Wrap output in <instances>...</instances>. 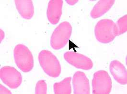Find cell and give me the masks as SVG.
Segmentation results:
<instances>
[{"label":"cell","mask_w":127,"mask_h":94,"mask_svg":"<svg viewBox=\"0 0 127 94\" xmlns=\"http://www.w3.org/2000/svg\"><path fill=\"white\" fill-rule=\"evenodd\" d=\"M38 61L43 70L52 78L59 77L61 73V66L56 57L50 51L44 50L38 55Z\"/></svg>","instance_id":"cell-1"},{"label":"cell","mask_w":127,"mask_h":94,"mask_svg":"<svg viewBox=\"0 0 127 94\" xmlns=\"http://www.w3.org/2000/svg\"><path fill=\"white\" fill-rule=\"evenodd\" d=\"M96 39L99 42L108 44L117 36L116 23L109 19H103L97 23L95 28Z\"/></svg>","instance_id":"cell-2"},{"label":"cell","mask_w":127,"mask_h":94,"mask_svg":"<svg viewBox=\"0 0 127 94\" xmlns=\"http://www.w3.org/2000/svg\"><path fill=\"white\" fill-rule=\"evenodd\" d=\"M14 57L16 64L22 72H28L33 69L34 58L26 45L22 44L17 45L14 50Z\"/></svg>","instance_id":"cell-3"},{"label":"cell","mask_w":127,"mask_h":94,"mask_svg":"<svg viewBox=\"0 0 127 94\" xmlns=\"http://www.w3.org/2000/svg\"><path fill=\"white\" fill-rule=\"evenodd\" d=\"M72 33V27L70 23H61L53 32L50 38L51 47L55 50L64 48L69 41Z\"/></svg>","instance_id":"cell-4"},{"label":"cell","mask_w":127,"mask_h":94,"mask_svg":"<svg viewBox=\"0 0 127 94\" xmlns=\"http://www.w3.org/2000/svg\"><path fill=\"white\" fill-rule=\"evenodd\" d=\"M92 86L93 94H110L112 89V80L108 72L100 70L94 73Z\"/></svg>","instance_id":"cell-5"},{"label":"cell","mask_w":127,"mask_h":94,"mask_svg":"<svg viewBox=\"0 0 127 94\" xmlns=\"http://www.w3.org/2000/svg\"><path fill=\"white\" fill-rule=\"evenodd\" d=\"M0 77L5 85L13 89L20 87L22 83L21 73L11 66H6L1 68Z\"/></svg>","instance_id":"cell-6"},{"label":"cell","mask_w":127,"mask_h":94,"mask_svg":"<svg viewBox=\"0 0 127 94\" xmlns=\"http://www.w3.org/2000/svg\"><path fill=\"white\" fill-rule=\"evenodd\" d=\"M64 56L68 63L78 69L90 70L93 67L91 59L83 54L73 51H67L64 54Z\"/></svg>","instance_id":"cell-7"},{"label":"cell","mask_w":127,"mask_h":94,"mask_svg":"<svg viewBox=\"0 0 127 94\" xmlns=\"http://www.w3.org/2000/svg\"><path fill=\"white\" fill-rule=\"evenodd\" d=\"M72 85L74 94H89V81L84 72L77 71L72 77Z\"/></svg>","instance_id":"cell-8"},{"label":"cell","mask_w":127,"mask_h":94,"mask_svg":"<svg viewBox=\"0 0 127 94\" xmlns=\"http://www.w3.org/2000/svg\"><path fill=\"white\" fill-rule=\"evenodd\" d=\"M62 0H51L48 3L47 17L49 21L52 25H56L60 21L62 15L63 5Z\"/></svg>","instance_id":"cell-9"},{"label":"cell","mask_w":127,"mask_h":94,"mask_svg":"<svg viewBox=\"0 0 127 94\" xmlns=\"http://www.w3.org/2000/svg\"><path fill=\"white\" fill-rule=\"evenodd\" d=\"M109 70L116 81L122 85L127 84V70L120 62L114 60L111 62Z\"/></svg>","instance_id":"cell-10"},{"label":"cell","mask_w":127,"mask_h":94,"mask_svg":"<svg viewBox=\"0 0 127 94\" xmlns=\"http://www.w3.org/2000/svg\"><path fill=\"white\" fill-rule=\"evenodd\" d=\"M17 10L22 17L27 20L32 18L34 14V8L31 0H15Z\"/></svg>","instance_id":"cell-11"},{"label":"cell","mask_w":127,"mask_h":94,"mask_svg":"<svg viewBox=\"0 0 127 94\" xmlns=\"http://www.w3.org/2000/svg\"><path fill=\"white\" fill-rule=\"evenodd\" d=\"M114 0H100L91 11V16L94 19L101 17L107 13L115 3Z\"/></svg>","instance_id":"cell-12"},{"label":"cell","mask_w":127,"mask_h":94,"mask_svg":"<svg viewBox=\"0 0 127 94\" xmlns=\"http://www.w3.org/2000/svg\"><path fill=\"white\" fill-rule=\"evenodd\" d=\"M71 77H68L60 82L56 83L53 85L54 92L55 94H70L71 93Z\"/></svg>","instance_id":"cell-13"},{"label":"cell","mask_w":127,"mask_h":94,"mask_svg":"<svg viewBox=\"0 0 127 94\" xmlns=\"http://www.w3.org/2000/svg\"><path fill=\"white\" fill-rule=\"evenodd\" d=\"M117 36L126 32L127 31V15L120 18L116 23Z\"/></svg>","instance_id":"cell-14"},{"label":"cell","mask_w":127,"mask_h":94,"mask_svg":"<svg viewBox=\"0 0 127 94\" xmlns=\"http://www.w3.org/2000/svg\"><path fill=\"white\" fill-rule=\"evenodd\" d=\"M47 93V85L45 81L41 80L38 81L35 88L36 94H46Z\"/></svg>","instance_id":"cell-15"},{"label":"cell","mask_w":127,"mask_h":94,"mask_svg":"<svg viewBox=\"0 0 127 94\" xmlns=\"http://www.w3.org/2000/svg\"><path fill=\"white\" fill-rule=\"evenodd\" d=\"M0 94H12L11 92L1 84H0Z\"/></svg>","instance_id":"cell-16"},{"label":"cell","mask_w":127,"mask_h":94,"mask_svg":"<svg viewBox=\"0 0 127 94\" xmlns=\"http://www.w3.org/2000/svg\"><path fill=\"white\" fill-rule=\"evenodd\" d=\"M66 1L70 5H73L75 4H76L79 0H66Z\"/></svg>","instance_id":"cell-17"},{"label":"cell","mask_w":127,"mask_h":94,"mask_svg":"<svg viewBox=\"0 0 127 94\" xmlns=\"http://www.w3.org/2000/svg\"><path fill=\"white\" fill-rule=\"evenodd\" d=\"M0 42H1L2 41V40H3V39L4 38V33L1 29H0Z\"/></svg>","instance_id":"cell-18"}]
</instances>
